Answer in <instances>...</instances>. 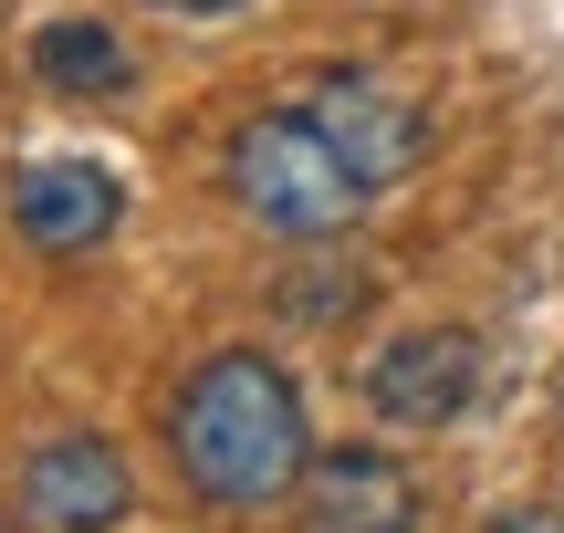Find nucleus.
<instances>
[{
    "label": "nucleus",
    "mask_w": 564,
    "mask_h": 533,
    "mask_svg": "<svg viewBox=\"0 0 564 533\" xmlns=\"http://www.w3.org/2000/svg\"><path fill=\"white\" fill-rule=\"evenodd\" d=\"M167 450H178L188 492L230 502V513H262L303 481L314 460V429H303V398L272 356L251 346H220L199 377L178 388V418H167Z\"/></svg>",
    "instance_id": "obj_1"
},
{
    "label": "nucleus",
    "mask_w": 564,
    "mask_h": 533,
    "mask_svg": "<svg viewBox=\"0 0 564 533\" xmlns=\"http://www.w3.org/2000/svg\"><path fill=\"white\" fill-rule=\"evenodd\" d=\"M230 199L262 230H282V241H324V230H345L377 188H366L356 167H345V146L293 105V116H251L241 137H230Z\"/></svg>",
    "instance_id": "obj_2"
},
{
    "label": "nucleus",
    "mask_w": 564,
    "mask_h": 533,
    "mask_svg": "<svg viewBox=\"0 0 564 533\" xmlns=\"http://www.w3.org/2000/svg\"><path fill=\"white\" fill-rule=\"evenodd\" d=\"M419 513H429L419 471L398 450H366V439L314 450L303 481H293V523L303 533H419Z\"/></svg>",
    "instance_id": "obj_3"
},
{
    "label": "nucleus",
    "mask_w": 564,
    "mask_h": 533,
    "mask_svg": "<svg viewBox=\"0 0 564 533\" xmlns=\"http://www.w3.org/2000/svg\"><path fill=\"white\" fill-rule=\"evenodd\" d=\"M126 513H137V471H126L116 439L63 429L21 460V523L32 533H116Z\"/></svg>",
    "instance_id": "obj_4"
},
{
    "label": "nucleus",
    "mask_w": 564,
    "mask_h": 533,
    "mask_svg": "<svg viewBox=\"0 0 564 533\" xmlns=\"http://www.w3.org/2000/svg\"><path fill=\"white\" fill-rule=\"evenodd\" d=\"M470 388H481V346L460 325H419V335L366 356V409L387 429H449L470 409Z\"/></svg>",
    "instance_id": "obj_5"
},
{
    "label": "nucleus",
    "mask_w": 564,
    "mask_h": 533,
    "mask_svg": "<svg viewBox=\"0 0 564 533\" xmlns=\"http://www.w3.org/2000/svg\"><path fill=\"white\" fill-rule=\"evenodd\" d=\"M303 116H314L324 137L345 146V167H356L366 188H398L408 167L429 157L419 105H408L398 84H377V74H335V84H314V95H303Z\"/></svg>",
    "instance_id": "obj_6"
},
{
    "label": "nucleus",
    "mask_w": 564,
    "mask_h": 533,
    "mask_svg": "<svg viewBox=\"0 0 564 533\" xmlns=\"http://www.w3.org/2000/svg\"><path fill=\"white\" fill-rule=\"evenodd\" d=\"M116 220H126V188H116V167H95V157H42V167L11 178V230L32 251H53V262L95 251Z\"/></svg>",
    "instance_id": "obj_7"
},
{
    "label": "nucleus",
    "mask_w": 564,
    "mask_h": 533,
    "mask_svg": "<svg viewBox=\"0 0 564 533\" xmlns=\"http://www.w3.org/2000/svg\"><path fill=\"white\" fill-rule=\"evenodd\" d=\"M32 74L53 84V95H126L137 84V53H126L105 21H42V42H32Z\"/></svg>",
    "instance_id": "obj_8"
},
{
    "label": "nucleus",
    "mask_w": 564,
    "mask_h": 533,
    "mask_svg": "<svg viewBox=\"0 0 564 533\" xmlns=\"http://www.w3.org/2000/svg\"><path fill=\"white\" fill-rule=\"evenodd\" d=\"M147 11H178V21H220V11H241V0H147Z\"/></svg>",
    "instance_id": "obj_9"
},
{
    "label": "nucleus",
    "mask_w": 564,
    "mask_h": 533,
    "mask_svg": "<svg viewBox=\"0 0 564 533\" xmlns=\"http://www.w3.org/2000/svg\"><path fill=\"white\" fill-rule=\"evenodd\" d=\"M491 533H564V513H491Z\"/></svg>",
    "instance_id": "obj_10"
}]
</instances>
